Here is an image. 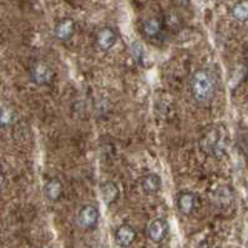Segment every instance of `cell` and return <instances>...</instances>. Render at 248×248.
Masks as SVG:
<instances>
[{"mask_svg": "<svg viewBox=\"0 0 248 248\" xmlns=\"http://www.w3.org/2000/svg\"><path fill=\"white\" fill-rule=\"evenodd\" d=\"M193 99L200 104H207L216 93V80L210 70L200 69L195 71L190 82Z\"/></svg>", "mask_w": 248, "mask_h": 248, "instance_id": "6da1fadb", "label": "cell"}, {"mask_svg": "<svg viewBox=\"0 0 248 248\" xmlns=\"http://www.w3.org/2000/svg\"><path fill=\"white\" fill-rule=\"evenodd\" d=\"M54 78H55V73H54L53 67L50 66L47 62H36L31 66L30 70V79L35 85H40V86H45L53 82Z\"/></svg>", "mask_w": 248, "mask_h": 248, "instance_id": "7a4b0ae2", "label": "cell"}, {"mask_svg": "<svg viewBox=\"0 0 248 248\" xmlns=\"http://www.w3.org/2000/svg\"><path fill=\"white\" fill-rule=\"evenodd\" d=\"M100 212L99 208L93 204H86L81 210L79 211L78 215V222L84 230H93L96 228L97 223H99Z\"/></svg>", "mask_w": 248, "mask_h": 248, "instance_id": "3957f363", "label": "cell"}, {"mask_svg": "<svg viewBox=\"0 0 248 248\" xmlns=\"http://www.w3.org/2000/svg\"><path fill=\"white\" fill-rule=\"evenodd\" d=\"M197 203H199V197L192 191H181L176 199L177 210L184 216H190L191 213H193V211L197 207Z\"/></svg>", "mask_w": 248, "mask_h": 248, "instance_id": "277c9868", "label": "cell"}, {"mask_svg": "<svg viewBox=\"0 0 248 248\" xmlns=\"http://www.w3.org/2000/svg\"><path fill=\"white\" fill-rule=\"evenodd\" d=\"M169 233V223L162 218H156L147 227V236L152 242L160 243L167 237Z\"/></svg>", "mask_w": 248, "mask_h": 248, "instance_id": "5b68a950", "label": "cell"}, {"mask_svg": "<svg viewBox=\"0 0 248 248\" xmlns=\"http://www.w3.org/2000/svg\"><path fill=\"white\" fill-rule=\"evenodd\" d=\"M117 41V32L111 27H104L97 31L96 44L102 51H108Z\"/></svg>", "mask_w": 248, "mask_h": 248, "instance_id": "8992f818", "label": "cell"}, {"mask_svg": "<svg viewBox=\"0 0 248 248\" xmlns=\"http://www.w3.org/2000/svg\"><path fill=\"white\" fill-rule=\"evenodd\" d=\"M75 29V21L71 18H64L56 23L55 28H54V35L58 40L67 41L73 38Z\"/></svg>", "mask_w": 248, "mask_h": 248, "instance_id": "52a82bcc", "label": "cell"}, {"mask_svg": "<svg viewBox=\"0 0 248 248\" xmlns=\"http://www.w3.org/2000/svg\"><path fill=\"white\" fill-rule=\"evenodd\" d=\"M136 231L130 225H121L115 232V241L117 245L123 248H127L135 242L136 239Z\"/></svg>", "mask_w": 248, "mask_h": 248, "instance_id": "ba28073f", "label": "cell"}, {"mask_svg": "<svg viewBox=\"0 0 248 248\" xmlns=\"http://www.w3.org/2000/svg\"><path fill=\"white\" fill-rule=\"evenodd\" d=\"M100 195L106 206H111L117 201L120 196V190L117 185L112 181H105L100 185Z\"/></svg>", "mask_w": 248, "mask_h": 248, "instance_id": "9c48e42d", "label": "cell"}, {"mask_svg": "<svg viewBox=\"0 0 248 248\" xmlns=\"http://www.w3.org/2000/svg\"><path fill=\"white\" fill-rule=\"evenodd\" d=\"M62 191H64V187H62V181L56 177L50 178L44 186L45 196H46V199L51 202L59 201L62 195Z\"/></svg>", "mask_w": 248, "mask_h": 248, "instance_id": "30bf717a", "label": "cell"}, {"mask_svg": "<svg viewBox=\"0 0 248 248\" xmlns=\"http://www.w3.org/2000/svg\"><path fill=\"white\" fill-rule=\"evenodd\" d=\"M162 187V180L157 173H149V175L143 176L141 180V188L143 192L149 193V195H154L157 193Z\"/></svg>", "mask_w": 248, "mask_h": 248, "instance_id": "8fae6325", "label": "cell"}, {"mask_svg": "<svg viewBox=\"0 0 248 248\" xmlns=\"http://www.w3.org/2000/svg\"><path fill=\"white\" fill-rule=\"evenodd\" d=\"M164 28V23L157 16H152V18L147 19L142 25V31L143 34L149 38H156L161 34Z\"/></svg>", "mask_w": 248, "mask_h": 248, "instance_id": "7c38bea8", "label": "cell"}, {"mask_svg": "<svg viewBox=\"0 0 248 248\" xmlns=\"http://www.w3.org/2000/svg\"><path fill=\"white\" fill-rule=\"evenodd\" d=\"M232 16L239 23L248 20V0H241L232 8Z\"/></svg>", "mask_w": 248, "mask_h": 248, "instance_id": "4fadbf2b", "label": "cell"}, {"mask_svg": "<svg viewBox=\"0 0 248 248\" xmlns=\"http://www.w3.org/2000/svg\"><path fill=\"white\" fill-rule=\"evenodd\" d=\"M131 51H132V55H134L135 60L141 64V59H142L143 55H145V53H143L142 45H141L140 43H132Z\"/></svg>", "mask_w": 248, "mask_h": 248, "instance_id": "5bb4252c", "label": "cell"}, {"mask_svg": "<svg viewBox=\"0 0 248 248\" xmlns=\"http://www.w3.org/2000/svg\"><path fill=\"white\" fill-rule=\"evenodd\" d=\"M197 248H212V247H211V246L208 245V243H202V245L199 246V247H197Z\"/></svg>", "mask_w": 248, "mask_h": 248, "instance_id": "9a60e30c", "label": "cell"}]
</instances>
